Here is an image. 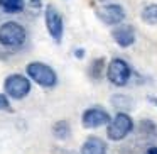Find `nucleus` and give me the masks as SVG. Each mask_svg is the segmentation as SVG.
Here are the masks:
<instances>
[{"label":"nucleus","instance_id":"nucleus-1","mask_svg":"<svg viewBox=\"0 0 157 154\" xmlns=\"http://www.w3.org/2000/svg\"><path fill=\"white\" fill-rule=\"evenodd\" d=\"M29 42V31L19 21H5L0 24V48L5 51H21Z\"/></svg>","mask_w":157,"mask_h":154},{"label":"nucleus","instance_id":"nucleus-2","mask_svg":"<svg viewBox=\"0 0 157 154\" xmlns=\"http://www.w3.org/2000/svg\"><path fill=\"white\" fill-rule=\"evenodd\" d=\"M25 73L27 78L37 83L42 88H54L58 85V75L49 65L42 61H32L25 66Z\"/></svg>","mask_w":157,"mask_h":154},{"label":"nucleus","instance_id":"nucleus-3","mask_svg":"<svg viewBox=\"0 0 157 154\" xmlns=\"http://www.w3.org/2000/svg\"><path fill=\"white\" fill-rule=\"evenodd\" d=\"M106 136L110 140H122L132 132L133 129V120L128 113L125 112H118L113 119H110V122L106 124Z\"/></svg>","mask_w":157,"mask_h":154},{"label":"nucleus","instance_id":"nucleus-4","mask_svg":"<svg viewBox=\"0 0 157 154\" xmlns=\"http://www.w3.org/2000/svg\"><path fill=\"white\" fill-rule=\"evenodd\" d=\"M4 90L7 97L14 100H22L31 93V80L19 73L9 75L4 81Z\"/></svg>","mask_w":157,"mask_h":154},{"label":"nucleus","instance_id":"nucleus-5","mask_svg":"<svg viewBox=\"0 0 157 154\" xmlns=\"http://www.w3.org/2000/svg\"><path fill=\"white\" fill-rule=\"evenodd\" d=\"M130 76H132V68L122 58H113L106 66V78L115 86H125Z\"/></svg>","mask_w":157,"mask_h":154},{"label":"nucleus","instance_id":"nucleus-6","mask_svg":"<svg viewBox=\"0 0 157 154\" xmlns=\"http://www.w3.org/2000/svg\"><path fill=\"white\" fill-rule=\"evenodd\" d=\"M44 22H46V29H48L49 36L52 38L54 42H61L63 41V34H64V22L63 17L52 5H48L44 10Z\"/></svg>","mask_w":157,"mask_h":154},{"label":"nucleus","instance_id":"nucleus-7","mask_svg":"<svg viewBox=\"0 0 157 154\" xmlns=\"http://www.w3.org/2000/svg\"><path fill=\"white\" fill-rule=\"evenodd\" d=\"M110 122V115L101 107H90L83 112L81 124L85 129H98Z\"/></svg>","mask_w":157,"mask_h":154},{"label":"nucleus","instance_id":"nucleus-8","mask_svg":"<svg viewBox=\"0 0 157 154\" xmlns=\"http://www.w3.org/2000/svg\"><path fill=\"white\" fill-rule=\"evenodd\" d=\"M98 19L106 26H118L125 21V10L118 4H106L96 10Z\"/></svg>","mask_w":157,"mask_h":154},{"label":"nucleus","instance_id":"nucleus-9","mask_svg":"<svg viewBox=\"0 0 157 154\" xmlns=\"http://www.w3.org/2000/svg\"><path fill=\"white\" fill-rule=\"evenodd\" d=\"M112 38L120 48H130L135 42V31L132 26L122 22V24L115 26V29L112 31Z\"/></svg>","mask_w":157,"mask_h":154},{"label":"nucleus","instance_id":"nucleus-10","mask_svg":"<svg viewBox=\"0 0 157 154\" xmlns=\"http://www.w3.org/2000/svg\"><path fill=\"white\" fill-rule=\"evenodd\" d=\"M81 154H106V144L100 137H88L81 146Z\"/></svg>","mask_w":157,"mask_h":154},{"label":"nucleus","instance_id":"nucleus-11","mask_svg":"<svg viewBox=\"0 0 157 154\" xmlns=\"http://www.w3.org/2000/svg\"><path fill=\"white\" fill-rule=\"evenodd\" d=\"M24 9H25L24 0H0V10L4 14H9V15L22 14Z\"/></svg>","mask_w":157,"mask_h":154},{"label":"nucleus","instance_id":"nucleus-12","mask_svg":"<svg viewBox=\"0 0 157 154\" xmlns=\"http://www.w3.org/2000/svg\"><path fill=\"white\" fill-rule=\"evenodd\" d=\"M144 22L150 26H157V4H149L147 7L142 9V14H140Z\"/></svg>","mask_w":157,"mask_h":154},{"label":"nucleus","instance_id":"nucleus-13","mask_svg":"<svg viewBox=\"0 0 157 154\" xmlns=\"http://www.w3.org/2000/svg\"><path fill=\"white\" fill-rule=\"evenodd\" d=\"M52 134H54V137H58V139H66V137H69V134H71V127H69V124L66 122V120H59V122H56L54 125H52Z\"/></svg>","mask_w":157,"mask_h":154},{"label":"nucleus","instance_id":"nucleus-14","mask_svg":"<svg viewBox=\"0 0 157 154\" xmlns=\"http://www.w3.org/2000/svg\"><path fill=\"white\" fill-rule=\"evenodd\" d=\"M103 69H105V59H103V58L95 59V61L90 65V76H91V78H95V80L101 78Z\"/></svg>","mask_w":157,"mask_h":154},{"label":"nucleus","instance_id":"nucleus-15","mask_svg":"<svg viewBox=\"0 0 157 154\" xmlns=\"http://www.w3.org/2000/svg\"><path fill=\"white\" fill-rule=\"evenodd\" d=\"M10 109V103L5 93H0V110H9Z\"/></svg>","mask_w":157,"mask_h":154},{"label":"nucleus","instance_id":"nucleus-16","mask_svg":"<svg viewBox=\"0 0 157 154\" xmlns=\"http://www.w3.org/2000/svg\"><path fill=\"white\" fill-rule=\"evenodd\" d=\"M145 154H157V147H150V149L147 151Z\"/></svg>","mask_w":157,"mask_h":154},{"label":"nucleus","instance_id":"nucleus-17","mask_svg":"<svg viewBox=\"0 0 157 154\" xmlns=\"http://www.w3.org/2000/svg\"><path fill=\"white\" fill-rule=\"evenodd\" d=\"M76 56H78V58H83V49H78V51H76Z\"/></svg>","mask_w":157,"mask_h":154},{"label":"nucleus","instance_id":"nucleus-18","mask_svg":"<svg viewBox=\"0 0 157 154\" xmlns=\"http://www.w3.org/2000/svg\"><path fill=\"white\" fill-rule=\"evenodd\" d=\"M149 100H150V102H152V103H155V105H157V98H155V97H150Z\"/></svg>","mask_w":157,"mask_h":154}]
</instances>
